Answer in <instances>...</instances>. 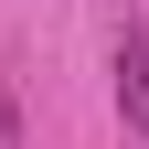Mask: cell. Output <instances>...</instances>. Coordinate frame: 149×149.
<instances>
[{"label": "cell", "mask_w": 149, "mask_h": 149, "mask_svg": "<svg viewBox=\"0 0 149 149\" xmlns=\"http://www.w3.org/2000/svg\"><path fill=\"white\" fill-rule=\"evenodd\" d=\"M117 117L149 139V32H128V43H117Z\"/></svg>", "instance_id": "1"}]
</instances>
